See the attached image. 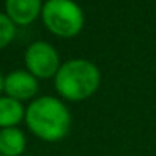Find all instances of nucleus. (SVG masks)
<instances>
[{"mask_svg": "<svg viewBox=\"0 0 156 156\" xmlns=\"http://www.w3.org/2000/svg\"><path fill=\"white\" fill-rule=\"evenodd\" d=\"M15 37V24L5 12H0V51L5 49Z\"/></svg>", "mask_w": 156, "mask_h": 156, "instance_id": "nucleus-9", "label": "nucleus"}, {"mask_svg": "<svg viewBox=\"0 0 156 156\" xmlns=\"http://www.w3.org/2000/svg\"><path fill=\"white\" fill-rule=\"evenodd\" d=\"M0 156H2V153H0Z\"/></svg>", "mask_w": 156, "mask_h": 156, "instance_id": "nucleus-11", "label": "nucleus"}, {"mask_svg": "<svg viewBox=\"0 0 156 156\" xmlns=\"http://www.w3.org/2000/svg\"><path fill=\"white\" fill-rule=\"evenodd\" d=\"M55 91L69 101H82L98 91L101 72L98 66L86 59H71L64 62L54 77Z\"/></svg>", "mask_w": 156, "mask_h": 156, "instance_id": "nucleus-2", "label": "nucleus"}, {"mask_svg": "<svg viewBox=\"0 0 156 156\" xmlns=\"http://www.w3.org/2000/svg\"><path fill=\"white\" fill-rule=\"evenodd\" d=\"M22 119H25L22 102L9 96H0V129L15 128Z\"/></svg>", "mask_w": 156, "mask_h": 156, "instance_id": "nucleus-8", "label": "nucleus"}, {"mask_svg": "<svg viewBox=\"0 0 156 156\" xmlns=\"http://www.w3.org/2000/svg\"><path fill=\"white\" fill-rule=\"evenodd\" d=\"M27 139L22 129L4 128L0 129V153L2 156H20L25 149Z\"/></svg>", "mask_w": 156, "mask_h": 156, "instance_id": "nucleus-7", "label": "nucleus"}, {"mask_svg": "<svg viewBox=\"0 0 156 156\" xmlns=\"http://www.w3.org/2000/svg\"><path fill=\"white\" fill-rule=\"evenodd\" d=\"M4 91V76L0 74V92Z\"/></svg>", "mask_w": 156, "mask_h": 156, "instance_id": "nucleus-10", "label": "nucleus"}, {"mask_svg": "<svg viewBox=\"0 0 156 156\" xmlns=\"http://www.w3.org/2000/svg\"><path fill=\"white\" fill-rule=\"evenodd\" d=\"M42 0H5V14L15 25H29L42 14Z\"/></svg>", "mask_w": 156, "mask_h": 156, "instance_id": "nucleus-6", "label": "nucleus"}, {"mask_svg": "<svg viewBox=\"0 0 156 156\" xmlns=\"http://www.w3.org/2000/svg\"><path fill=\"white\" fill-rule=\"evenodd\" d=\"M39 91V82L37 77L32 76L29 71H17L9 72L4 77V92L9 98H14L17 101H25V99H32Z\"/></svg>", "mask_w": 156, "mask_h": 156, "instance_id": "nucleus-5", "label": "nucleus"}, {"mask_svg": "<svg viewBox=\"0 0 156 156\" xmlns=\"http://www.w3.org/2000/svg\"><path fill=\"white\" fill-rule=\"evenodd\" d=\"M41 15L44 25L59 37H76L84 27V12L74 0H47Z\"/></svg>", "mask_w": 156, "mask_h": 156, "instance_id": "nucleus-3", "label": "nucleus"}, {"mask_svg": "<svg viewBox=\"0 0 156 156\" xmlns=\"http://www.w3.org/2000/svg\"><path fill=\"white\" fill-rule=\"evenodd\" d=\"M25 122L37 138L54 143L61 141L69 133L71 114L61 99L54 96H42L27 106Z\"/></svg>", "mask_w": 156, "mask_h": 156, "instance_id": "nucleus-1", "label": "nucleus"}, {"mask_svg": "<svg viewBox=\"0 0 156 156\" xmlns=\"http://www.w3.org/2000/svg\"><path fill=\"white\" fill-rule=\"evenodd\" d=\"M24 61L27 71L37 79L55 77L62 66L57 51L44 41L32 42L24 54Z\"/></svg>", "mask_w": 156, "mask_h": 156, "instance_id": "nucleus-4", "label": "nucleus"}]
</instances>
